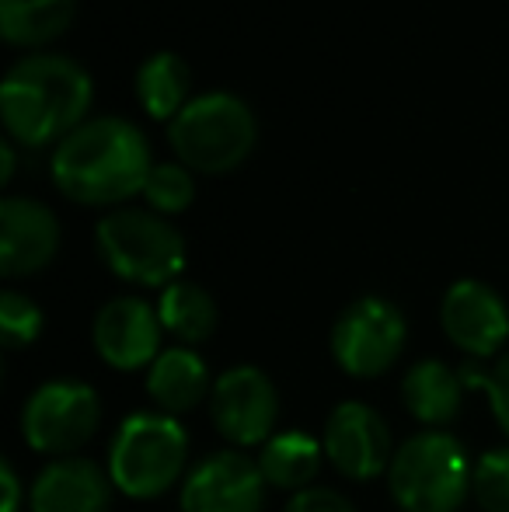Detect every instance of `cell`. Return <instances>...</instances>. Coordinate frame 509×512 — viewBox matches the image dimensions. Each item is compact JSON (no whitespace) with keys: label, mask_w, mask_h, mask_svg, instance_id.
<instances>
[{"label":"cell","mask_w":509,"mask_h":512,"mask_svg":"<svg viewBox=\"0 0 509 512\" xmlns=\"http://www.w3.org/2000/svg\"><path fill=\"white\" fill-rule=\"evenodd\" d=\"M150 168V143L129 119L102 115L63 136L49 161L56 189L81 206H116L140 196Z\"/></svg>","instance_id":"1"},{"label":"cell","mask_w":509,"mask_h":512,"mask_svg":"<svg viewBox=\"0 0 509 512\" xmlns=\"http://www.w3.org/2000/svg\"><path fill=\"white\" fill-rule=\"evenodd\" d=\"M91 98L95 84L81 63L60 53H32L14 63L0 84L4 133L21 147L60 143L88 122Z\"/></svg>","instance_id":"2"},{"label":"cell","mask_w":509,"mask_h":512,"mask_svg":"<svg viewBox=\"0 0 509 512\" xmlns=\"http://www.w3.org/2000/svg\"><path fill=\"white\" fill-rule=\"evenodd\" d=\"M258 119L245 98L231 91L196 95L168 122V143L175 157L199 175H227L252 157Z\"/></svg>","instance_id":"3"},{"label":"cell","mask_w":509,"mask_h":512,"mask_svg":"<svg viewBox=\"0 0 509 512\" xmlns=\"http://www.w3.org/2000/svg\"><path fill=\"white\" fill-rule=\"evenodd\" d=\"M475 485V464L457 436L426 429L405 439L387 467V488L401 512H457Z\"/></svg>","instance_id":"4"},{"label":"cell","mask_w":509,"mask_h":512,"mask_svg":"<svg viewBox=\"0 0 509 512\" xmlns=\"http://www.w3.org/2000/svg\"><path fill=\"white\" fill-rule=\"evenodd\" d=\"M189 432L164 411H133L109 443V478L129 499H161L185 481Z\"/></svg>","instance_id":"5"},{"label":"cell","mask_w":509,"mask_h":512,"mask_svg":"<svg viewBox=\"0 0 509 512\" xmlns=\"http://www.w3.org/2000/svg\"><path fill=\"white\" fill-rule=\"evenodd\" d=\"M105 269L136 286L178 283L185 272V237L154 209H112L95 227Z\"/></svg>","instance_id":"6"},{"label":"cell","mask_w":509,"mask_h":512,"mask_svg":"<svg viewBox=\"0 0 509 512\" xmlns=\"http://www.w3.org/2000/svg\"><path fill=\"white\" fill-rule=\"evenodd\" d=\"M102 422V401L95 387L81 380H49L35 387L21 408V436L35 453L70 457L95 436Z\"/></svg>","instance_id":"7"},{"label":"cell","mask_w":509,"mask_h":512,"mask_svg":"<svg viewBox=\"0 0 509 512\" xmlns=\"http://www.w3.org/2000/svg\"><path fill=\"white\" fill-rule=\"evenodd\" d=\"M405 342V314L384 297H360L335 317L332 356L349 377H381V373H387L398 363Z\"/></svg>","instance_id":"8"},{"label":"cell","mask_w":509,"mask_h":512,"mask_svg":"<svg viewBox=\"0 0 509 512\" xmlns=\"http://www.w3.org/2000/svg\"><path fill=\"white\" fill-rule=\"evenodd\" d=\"M210 418L234 450L265 446L276 436V418H279L276 384L258 366H231V370L213 380Z\"/></svg>","instance_id":"9"},{"label":"cell","mask_w":509,"mask_h":512,"mask_svg":"<svg viewBox=\"0 0 509 512\" xmlns=\"http://www.w3.org/2000/svg\"><path fill=\"white\" fill-rule=\"evenodd\" d=\"M265 478L255 457L241 450H217L203 457L182 481V512H262Z\"/></svg>","instance_id":"10"},{"label":"cell","mask_w":509,"mask_h":512,"mask_svg":"<svg viewBox=\"0 0 509 512\" xmlns=\"http://www.w3.org/2000/svg\"><path fill=\"white\" fill-rule=\"evenodd\" d=\"M440 324L471 363H492L509 342V307L482 279H457L443 293Z\"/></svg>","instance_id":"11"},{"label":"cell","mask_w":509,"mask_h":512,"mask_svg":"<svg viewBox=\"0 0 509 512\" xmlns=\"http://www.w3.org/2000/svg\"><path fill=\"white\" fill-rule=\"evenodd\" d=\"M325 460L349 481H374L394 460L391 429L377 408L363 401H342L325 422Z\"/></svg>","instance_id":"12"},{"label":"cell","mask_w":509,"mask_h":512,"mask_svg":"<svg viewBox=\"0 0 509 512\" xmlns=\"http://www.w3.org/2000/svg\"><path fill=\"white\" fill-rule=\"evenodd\" d=\"M161 335L164 324L157 317V307H150L140 297H116L109 300L95 314L91 324V342L95 352L102 356V363H109L112 370H143L161 356Z\"/></svg>","instance_id":"13"},{"label":"cell","mask_w":509,"mask_h":512,"mask_svg":"<svg viewBox=\"0 0 509 512\" xmlns=\"http://www.w3.org/2000/svg\"><path fill=\"white\" fill-rule=\"evenodd\" d=\"M60 251V220L46 203L7 196L0 203V272L21 279L42 272Z\"/></svg>","instance_id":"14"},{"label":"cell","mask_w":509,"mask_h":512,"mask_svg":"<svg viewBox=\"0 0 509 512\" xmlns=\"http://www.w3.org/2000/svg\"><path fill=\"white\" fill-rule=\"evenodd\" d=\"M109 471L88 457H60L39 471L28 495L32 512H109L112 502Z\"/></svg>","instance_id":"15"},{"label":"cell","mask_w":509,"mask_h":512,"mask_svg":"<svg viewBox=\"0 0 509 512\" xmlns=\"http://www.w3.org/2000/svg\"><path fill=\"white\" fill-rule=\"evenodd\" d=\"M213 380L206 370V359L189 345H171L150 363L147 370V394L157 405V411L178 418L185 411L199 408L210 401Z\"/></svg>","instance_id":"16"},{"label":"cell","mask_w":509,"mask_h":512,"mask_svg":"<svg viewBox=\"0 0 509 512\" xmlns=\"http://www.w3.org/2000/svg\"><path fill=\"white\" fill-rule=\"evenodd\" d=\"M464 394H468V384H464L461 370L447 366L443 359H422L401 377V405L415 422L429 425V429L454 422L461 415Z\"/></svg>","instance_id":"17"},{"label":"cell","mask_w":509,"mask_h":512,"mask_svg":"<svg viewBox=\"0 0 509 512\" xmlns=\"http://www.w3.org/2000/svg\"><path fill=\"white\" fill-rule=\"evenodd\" d=\"M136 102L154 122H171L185 105L192 102V70L171 49L147 56V60L136 67L133 77Z\"/></svg>","instance_id":"18"},{"label":"cell","mask_w":509,"mask_h":512,"mask_svg":"<svg viewBox=\"0 0 509 512\" xmlns=\"http://www.w3.org/2000/svg\"><path fill=\"white\" fill-rule=\"evenodd\" d=\"M255 460L262 467L265 485L297 495L304 488H311V481L318 478L325 446H321V439L307 436L300 429H283L262 446V453Z\"/></svg>","instance_id":"19"},{"label":"cell","mask_w":509,"mask_h":512,"mask_svg":"<svg viewBox=\"0 0 509 512\" xmlns=\"http://www.w3.org/2000/svg\"><path fill=\"white\" fill-rule=\"evenodd\" d=\"M157 317H161L164 331L175 335L178 342H185L189 349L199 342H210L220 324L217 300L199 283H189V279L164 286L161 297H157Z\"/></svg>","instance_id":"20"},{"label":"cell","mask_w":509,"mask_h":512,"mask_svg":"<svg viewBox=\"0 0 509 512\" xmlns=\"http://www.w3.org/2000/svg\"><path fill=\"white\" fill-rule=\"evenodd\" d=\"M77 14V0H0V35L11 46H46Z\"/></svg>","instance_id":"21"},{"label":"cell","mask_w":509,"mask_h":512,"mask_svg":"<svg viewBox=\"0 0 509 512\" xmlns=\"http://www.w3.org/2000/svg\"><path fill=\"white\" fill-rule=\"evenodd\" d=\"M143 199L154 213L161 216H175V213H185L196 199V178L192 171L185 168L182 161H164V164H154L143 182Z\"/></svg>","instance_id":"22"},{"label":"cell","mask_w":509,"mask_h":512,"mask_svg":"<svg viewBox=\"0 0 509 512\" xmlns=\"http://www.w3.org/2000/svg\"><path fill=\"white\" fill-rule=\"evenodd\" d=\"M42 335V310L32 297L18 290L0 293V338L4 349H28Z\"/></svg>","instance_id":"23"},{"label":"cell","mask_w":509,"mask_h":512,"mask_svg":"<svg viewBox=\"0 0 509 512\" xmlns=\"http://www.w3.org/2000/svg\"><path fill=\"white\" fill-rule=\"evenodd\" d=\"M457 370H461L468 391L485 394L499 429L509 436V352L492 359V363H464V366H457Z\"/></svg>","instance_id":"24"},{"label":"cell","mask_w":509,"mask_h":512,"mask_svg":"<svg viewBox=\"0 0 509 512\" xmlns=\"http://www.w3.org/2000/svg\"><path fill=\"white\" fill-rule=\"evenodd\" d=\"M471 495L482 512H509V446L478 457Z\"/></svg>","instance_id":"25"},{"label":"cell","mask_w":509,"mask_h":512,"mask_svg":"<svg viewBox=\"0 0 509 512\" xmlns=\"http://www.w3.org/2000/svg\"><path fill=\"white\" fill-rule=\"evenodd\" d=\"M283 512H356V506L342 492H335V488L311 485L293 495Z\"/></svg>","instance_id":"26"},{"label":"cell","mask_w":509,"mask_h":512,"mask_svg":"<svg viewBox=\"0 0 509 512\" xmlns=\"http://www.w3.org/2000/svg\"><path fill=\"white\" fill-rule=\"evenodd\" d=\"M0 488H4V506H0V512H21V478L11 467V460L0 464Z\"/></svg>","instance_id":"27"},{"label":"cell","mask_w":509,"mask_h":512,"mask_svg":"<svg viewBox=\"0 0 509 512\" xmlns=\"http://www.w3.org/2000/svg\"><path fill=\"white\" fill-rule=\"evenodd\" d=\"M14 164H18V154H14V140H11V136H4V143H0V182H4V185H11Z\"/></svg>","instance_id":"28"}]
</instances>
